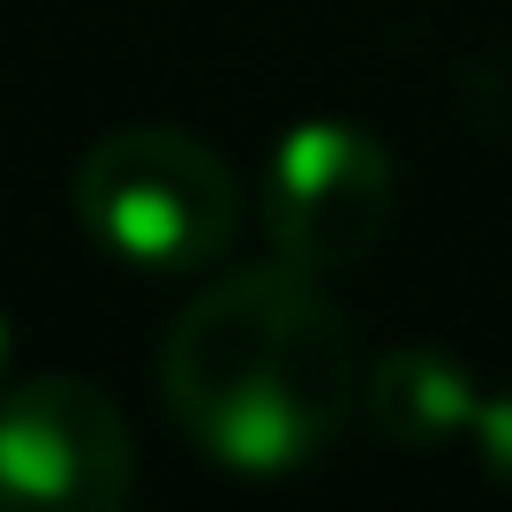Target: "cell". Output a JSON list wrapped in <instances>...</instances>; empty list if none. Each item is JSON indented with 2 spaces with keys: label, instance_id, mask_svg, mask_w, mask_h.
Wrapping results in <instances>:
<instances>
[{
  "label": "cell",
  "instance_id": "6da1fadb",
  "mask_svg": "<svg viewBox=\"0 0 512 512\" xmlns=\"http://www.w3.org/2000/svg\"><path fill=\"white\" fill-rule=\"evenodd\" d=\"M159 400L226 475H294L332 452L362 400L347 309L279 256L211 279L159 347Z\"/></svg>",
  "mask_w": 512,
  "mask_h": 512
},
{
  "label": "cell",
  "instance_id": "7a4b0ae2",
  "mask_svg": "<svg viewBox=\"0 0 512 512\" xmlns=\"http://www.w3.org/2000/svg\"><path fill=\"white\" fill-rule=\"evenodd\" d=\"M76 219L128 272L189 279L234 249L241 181L189 128H113L76 166Z\"/></svg>",
  "mask_w": 512,
  "mask_h": 512
},
{
  "label": "cell",
  "instance_id": "3957f363",
  "mask_svg": "<svg viewBox=\"0 0 512 512\" xmlns=\"http://www.w3.org/2000/svg\"><path fill=\"white\" fill-rule=\"evenodd\" d=\"M392 151L354 121L287 128L256 181V226L294 272H347L392 226Z\"/></svg>",
  "mask_w": 512,
  "mask_h": 512
},
{
  "label": "cell",
  "instance_id": "277c9868",
  "mask_svg": "<svg viewBox=\"0 0 512 512\" xmlns=\"http://www.w3.org/2000/svg\"><path fill=\"white\" fill-rule=\"evenodd\" d=\"M136 490L121 407L83 377H23L0 392V505L113 512Z\"/></svg>",
  "mask_w": 512,
  "mask_h": 512
},
{
  "label": "cell",
  "instance_id": "5b68a950",
  "mask_svg": "<svg viewBox=\"0 0 512 512\" xmlns=\"http://www.w3.org/2000/svg\"><path fill=\"white\" fill-rule=\"evenodd\" d=\"M362 400H369V422H377L392 445L437 452V445H452V437L475 430L482 384L437 347H392L362 377Z\"/></svg>",
  "mask_w": 512,
  "mask_h": 512
},
{
  "label": "cell",
  "instance_id": "8992f818",
  "mask_svg": "<svg viewBox=\"0 0 512 512\" xmlns=\"http://www.w3.org/2000/svg\"><path fill=\"white\" fill-rule=\"evenodd\" d=\"M475 452H482V467H490L497 482H512V384L505 392H482V407H475Z\"/></svg>",
  "mask_w": 512,
  "mask_h": 512
},
{
  "label": "cell",
  "instance_id": "52a82bcc",
  "mask_svg": "<svg viewBox=\"0 0 512 512\" xmlns=\"http://www.w3.org/2000/svg\"><path fill=\"white\" fill-rule=\"evenodd\" d=\"M0 377H8V309H0Z\"/></svg>",
  "mask_w": 512,
  "mask_h": 512
}]
</instances>
